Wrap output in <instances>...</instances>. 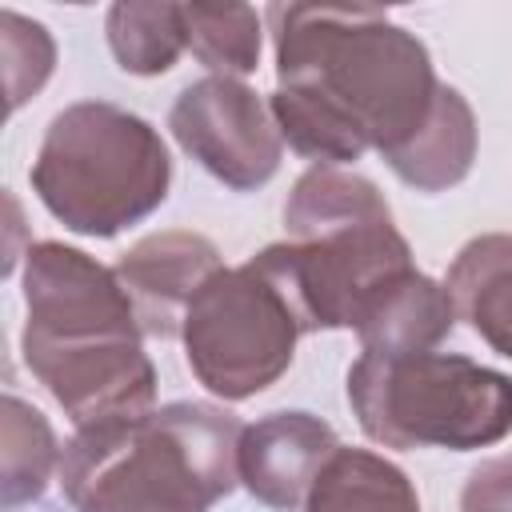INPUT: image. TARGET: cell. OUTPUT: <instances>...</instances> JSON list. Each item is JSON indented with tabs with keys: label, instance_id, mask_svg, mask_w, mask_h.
Instances as JSON below:
<instances>
[{
	"label": "cell",
	"instance_id": "cell-1",
	"mask_svg": "<svg viewBox=\"0 0 512 512\" xmlns=\"http://www.w3.org/2000/svg\"><path fill=\"white\" fill-rule=\"evenodd\" d=\"M264 20L276 48L268 108L292 152L336 168L380 152L388 164L420 136L444 84L416 32L360 4H272Z\"/></svg>",
	"mask_w": 512,
	"mask_h": 512
},
{
	"label": "cell",
	"instance_id": "cell-2",
	"mask_svg": "<svg viewBox=\"0 0 512 512\" xmlns=\"http://www.w3.org/2000/svg\"><path fill=\"white\" fill-rule=\"evenodd\" d=\"M24 308V364L76 428L156 408V368L116 268L72 244L36 240L24 252Z\"/></svg>",
	"mask_w": 512,
	"mask_h": 512
},
{
	"label": "cell",
	"instance_id": "cell-3",
	"mask_svg": "<svg viewBox=\"0 0 512 512\" xmlns=\"http://www.w3.org/2000/svg\"><path fill=\"white\" fill-rule=\"evenodd\" d=\"M244 428L208 400L88 424L60 452V488L76 512H208L240 484Z\"/></svg>",
	"mask_w": 512,
	"mask_h": 512
},
{
	"label": "cell",
	"instance_id": "cell-4",
	"mask_svg": "<svg viewBox=\"0 0 512 512\" xmlns=\"http://www.w3.org/2000/svg\"><path fill=\"white\" fill-rule=\"evenodd\" d=\"M288 240L264 256L296 296L308 332L356 328L364 304L412 264L384 192L348 168L312 164L284 200Z\"/></svg>",
	"mask_w": 512,
	"mask_h": 512
},
{
	"label": "cell",
	"instance_id": "cell-5",
	"mask_svg": "<svg viewBox=\"0 0 512 512\" xmlns=\"http://www.w3.org/2000/svg\"><path fill=\"white\" fill-rule=\"evenodd\" d=\"M28 180L68 232L112 240L168 200L172 156L144 116L76 100L44 128Z\"/></svg>",
	"mask_w": 512,
	"mask_h": 512
},
{
	"label": "cell",
	"instance_id": "cell-6",
	"mask_svg": "<svg viewBox=\"0 0 512 512\" xmlns=\"http://www.w3.org/2000/svg\"><path fill=\"white\" fill-rule=\"evenodd\" d=\"M348 404L384 448L472 452L512 432V376L456 352H360L348 368Z\"/></svg>",
	"mask_w": 512,
	"mask_h": 512
},
{
	"label": "cell",
	"instance_id": "cell-7",
	"mask_svg": "<svg viewBox=\"0 0 512 512\" xmlns=\"http://www.w3.org/2000/svg\"><path fill=\"white\" fill-rule=\"evenodd\" d=\"M308 336L304 312L264 248L240 268L204 280L184 312V360L192 376L220 400H248L272 388Z\"/></svg>",
	"mask_w": 512,
	"mask_h": 512
},
{
	"label": "cell",
	"instance_id": "cell-8",
	"mask_svg": "<svg viewBox=\"0 0 512 512\" xmlns=\"http://www.w3.org/2000/svg\"><path fill=\"white\" fill-rule=\"evenodd\" d=\"M168 128L176 144L232 192L264 188L284 156V136L268 100L232 76L192 80L176 96Z\"/></svg>",
	"mask_w": 512,
	"mask_h": 512
},
{
	"label": "cell",
	"instance_id": "cell-9",
	"mask_svg": "<svg viewBox=\"0 0 512 512\" xmlns=\"http://www.w3.org/2000/svg\"><path fill=\"white\" fill-rule=\"evenodd\" d=\"M220 252L208 236L188 228H168L136 240L120 264L116 276L136 308L140 332L156 340H172L184 328V312L192 296L204 288L212 272H220Z\"/></svg>",
	"mask_w": 512,
	"mask_h": 512
},
{
	"label": "cell",
	"instance_id": "cell-10",
	"mask_svg": "<svg viewBox=\"0 0 512 512\" xmlns=\"http://www.w3.org/2000/svg\"><path fill=\"white\" fill-rule=\"evenodd\" d=\"M340 448L328 420L312 412H268L240 436V484L276 512H296L312 480Z\"/></svg>",
	"mask_w": 512,
	"mask_h": 512
},
{
	"label": "cell",
	"instance_id": "cell-11",
	"mask_svg": "<svg viewBox=\"0 0 512 512\" xmlns=\"http://www.w3.org/2000/svg\"><path fill=\"white\" fill-rule=\"evenodd\" d=\"M452 328H456V304L448 288L424 276L420 268H408L364 304L352 332L360 336V352L408 356V352H432L440 340L452 336Z\"/></svg>",
	"mask_w": 512,
	"mask_h": 512
},
{
	"label": "cell",
	"instance_id": "cell-12",
	"mask_svg": "<svg viewBox=\"0 0 512 512\" xmlns=\"http://www.w3.org/2000/svg\"><path fill=\"white\" fill-rule=\"evenodd\" d=\"M456 316L500 356L512 360V232L468 240L444 276Z\"/></svg>",
	"mask_w": 512,
	"mask_h": 512
},
{
	"label": "cell",
	"instance_id": "cell-13",
	"mask_svg": "<svg viewBox=\"0 0 512 512\" xmlns=\"http://www.w3.org/2000/svg\"><path fill=\"white\" fill-rule=\"evenodd\" d=\"M472 160H476L472 104L452 84H444L428 124L404 152L388 160V168L416 192H444V188H456L472 172Z\"/></svg>",
	"mask_w": 512,
	"mask_h": 512
},
{
	"label": "cell",
	"instance_id": "cell-14",
	"mask_svg": "<svg viewBox=\"0 0 512 512\" xmlns=\"http://www.w3.org/2000/svg\"><path fill=\"white\" fill-rule=\"evenodd\" d=\"M304 512H420L408 472L372 448H336L308 488Z\"/></svg>",
	"mask_w": 512,
	"mask_h": 512
},
{
	"label": "cell",
	"instance_id": "cell-15",
	"mask_svg": "<svg viewBox=\"0 0 512 512\" xmlns=\"http://www.w3.org/2000/svg\"><path fill=\"white\" fill-rule=\"evenodd\" d=\"M104 32H108V48H112L116 64L132 76H160L188 48L184 4H168V0L112 4L104 16Z\"/></svg>",
	"mask_w": 512,
	"mask_h": 512
},
{
	"label": "cell",
	"instance_id": "cell-16",
	"mask_svg": "<svg viewBox=\"0 0 512 512\" xmlns=\"http://www.w3.org/2000/svg\"><path fill=\"white\" fill-rule=\"evenodd\" d=\"M188 52L212 76H248L260 64V16L248 4H184Z\"/></svg>",
	"mask_w": 512,
	"mask_h": 512
},
{
	"label": "cell",
	"instance_id": "cell-17",
	"mask_svg": "<svg viewBox=\"0 0 512 512\" xmlns=\"http://www.w3.org/2000/svg\"><path fill=\"white\" fill-rule=\"evenodd\" d=\"M56 464L60 448L44 412L20 396H4V508L36 500L48 488Z\"/></svg>",
	"mask_w": 512,
	"mask_h": 512
},
{
	"label": "cell",
	"instance_id": "cell-18",
	"mask_svg": "<svg viewBox=\"0 0 512 512\" xmlns=\"http://www.w3.org/2000/svg\"><path fill=\"white\" fill-rule=\"evenodd\" d=\"M0 28H4V60H8V108L16 112L52 76L56 44H52V36H48L44 24L24 20L16 12H4L0 16Z\"/></svg>",
	"mask_w": 512,
	"mask_h": 512
},
{
	"label": "cell",
	"instance_id": "cell-19",
	"mask_svg": "<svg viewBox=\"0 0 512 512\" xmlns=\"http://www.w3.org/2000/svg\"><path fill=\"white\" fill-rule=\"evenodd\" d=\"M460 512H512V452L492 456L468 472L460 488Z\"/></svg>",
	"mask_w": 512,
	"mask_h": 512
}]
</instances>
